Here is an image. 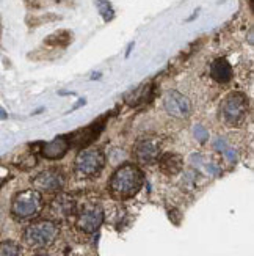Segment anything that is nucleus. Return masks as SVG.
Returning <instances> with one entry per match:
<instances>
[{
	"label": "nucleus",
	"mask_w": 254,
	"mask_h": 256,
	"mask_svg": "<svg viewBox=\"0 0 254 256\" xmlns=\"http://www.w3.org/2000/svg\"><path fill=\"white\" fill-rule=\"evenodd\" d=\"M42 209V196L35 188L19 192L11 203V212L19 220L36 217Z\"/></svg>",
	"instance_id": "nucleus-2"
},
{
	"label": "nucleus",
	"mask_w": 254,
	"mask_h": 256,
	"mask_svg": "<svg viewBox=\"0 0 254 256\" xmlns=\"http://www.w3.org/2000/svg\"><path fill=\"white\" fill-rule=\"evenodd\" d=\"M143 186V173L134 164H124L110 180V190L116 198H132Z\"/></svg>",
	"instance_id": "nucleus-1"
},
{
	"label": "nucleus",
	"mask_w": 254,
	"mask_h": 256,
	"mask_svg": "<svg viewBox=\"0 0 254 256\" xmlns=\"http://www.w3.org/2000/svg\"><path fill=\"white\" fill-rule=\"evenodd\" d=\"M104 222V210L99 206H91L83 209L79 218H77V226L83 232H94L101 228Z\"/></svg>",
	"instance_id": "nucleus-8"
},
{
	"label": "nucleus",
	"mask_w": 254,
	"mask_h": 256,
	"mask_svg": "<svg viewBox=\"0 0 254 256\" xmlns=\"http://www.w3.org/2000/svg\"><path fill=\"white\" fill-rule=\"evenodd\" d=\"M105 165V156L101 150H83L75 159V172L80 178H91L101 173Z\"/></svg>",
	"instance_id": "nucleus-4"
},
{
	"label": "nucleus",
	"mask_w": 254,
	"mask_h": 256,
	"mask_svg": "<svg viewBox=\"0 0 254 256\" xmlns=\"http://www.w3.org/2000/svg\"><path fill=\"white\" fill-rule=\"evenodd\" d=\"M222 112H223V120L226 124H240L242 120L245 118L248 112V101L242 93H233L229 94L225 102L222 104Z\"/></svg>",
	"instance_id": "nucleus-5"
},
{
	"label": "nucleus",
	"mask_w": 254,
	"mask_h": 256,
	"mask_svg": "<svg viewBox=\"0 0 254 256\" xmlns=\"http://www.w3.org/2000/svg\"><path fill=\"white\" fill-rule=\"evenodd\" d=\"M211 76L218 84H228L233 79V66L226 58H217L211 64Z\"/></svg>",
	"instance_id": "nucleus-11"
},
{
	"label": "nucleus",
	"mask_w": 254,
	"mask_h": 256,
	"mask_svg": "<svg viewBox=\"0 0 254 256\" xmlns=\"http://www.w3.org/2000/svg\"><path fill=\"white\" fill-rule=\"evenodd\" d=\"M193 134H195V138H196L198 142H200V143H206L207 138H209V132H207L206 128L201 126V124H196V126L193 128Z\"/></svg>",
	"instance_id": "nucleus-16"
},
{
	"label": "nucleus",
	"mask_w": 254,
	"mask_h": 256,
	"mask_svg": "<svg viewBox=\"0 0 254 256\" xmlns=\"http://www.w3.org/2000/svg\"><path fill=\"white\" fill-rule=\"evenodd\" d=\"M97 8H99V13L104 18V20H112L115 16V11L110 5V2H105V0H97Z\"/></svg>",
	"instance_id": "nucleus-15"
},
{
	"label": "nucleus",
	"mask_w": 254,
	"mask_h": 256,
	"mask_svg": "<svg viewBox=\"0 0 254 256\" xmlns=\"http://www.w3.org/2000/svg\"><path fill=\"white\" fill-rule=\"evenodd\" d=\"M58 236V226L50 220H42L31 224L25 232H24V240L33 248H46Z\"/></svg>",
	"instance_id": "nucleus-3"
},
{
	"label": "nucleus",
	"mask_w": 254,
	"mask_h": 256,
	"mask_svg": "<svg viewBox=\"0 0 254 256\" xmlns=\"http://www.w3.org/2000/svg\"><path fill=\"white\" fill-rule=\"evenodd\" d=\"M223 152H225V156H226V158H228L229 160H236V151H234V150H228V148H226Z\"/></svg>",
	"instance_id": "nucleus-18"
},
{
	"label": "nucleus",
	"mask_w": 254,
	"mask_h": 256,
	"mask_svg": "<svg viewBox=\"0 0 254 256\" xmlns=\"http://www.w3.org/2000/svg\"><path fill=\"white\" fill-rule=\"evenodd\" d=\"M160 148L156 142L152 140H143L138 143V146L135 150V158L141 164H154L159 159Z\"/></svg>",
	"instance_id": "nucleus-10"
},
{
	"label": "nucleus",
	"mask_w": 254,
	"mask_h": 256,
	"mask_svg": "<svg viewBox=\"0 0 254 256\" xmlns=\"http://www.w3.org/2000/svg\"><path fill=\"white\" fill-rule=\"evenodd\" d=\"M69 150V142L66 137H57L53 138L52 142L46 143L42 146V156L49 160H57V159H61L63 156L68 152Z\"/></svg>",
	"instance_id": "nucleus-9"
},
{
	"label": "nucleus",
	"mask_w": 254,
	"mask_h": 256,
	"mask_svg": "<svg viewBox=\"0 0 254 256\" xmlns=\"http://www.w3.org/2000/svg\"><path fill=\"white\" fill-rule=\"evenodd\" d=\"M0 256H20V248L16 242L5 240L0 244Z\"/></svg>",
	"instance_id": "nucleus-14"
},
{
	"label": "nucleus",
	"mask_w": 254,
	"mask_h": 256,
	"mask_svg": "<svg viewBox=\"0 0 254 256\" xmlns=\"http://www.w3.org/2000/svg\"><path fill=\"white\" fill-rule=\"evenodd\" d=\"M214 146H215V150L217 151H225L226 150V140L225 138H222V137H218L217 140H215V143H214Z\"/></svg>",
	"instance_id": "nucleus-17"
},
{
	"label": "nucleus",
	"mask_w": 254,
	"mask_h": 256,
	"mask_svg": "<svg viewBox=\"0 0 254 256\" xmlns=\"http://www.w3.org/2000/svg\"><path fill=\"white\" fill-rule=\"evenodd\" d=\"M71 41H72V33L68 30L55 32L46 38V44H49V46H60V48H66Z\"/></svg>",
	"instance_id": "nucleus-13"
},
{
	"label": "nucleus",
	"mask_w": 254,
	"mask_h": 256,
	"mask_svg": "<svg viewBox=\"0 0 254 256\" xmlns=\"http://www.w3.org/2000/svg\"><path fill=\"white\" fill-rule=\"evenodd\" d=\"M36 256H47V254H46V253H38Z\"/></svg>",
	"instance_id": "nucleus-21"
},
{
	"label": "nucleus",
	"mask_w": 254,
	"mask_h": 256,
	"mask_svg": "<svg viewBox=\"0 0 254 256\" xmlns=\"http://www.w3.org/2000/svg\"><path fill=\"white\" fill-rule=\"evenodd\" d=\"M0 186H2V180H0Z\"/></svg>",
	"instance_id": "nucleus-22"
},
{
	"label": "nucleus",
	"mask_w": 254,
	"mask_h": 256,
	"mask_svg": "<svg viewBox=\"0 0 254 256\" xmlns=\"http://www.w3.org/2000/svg\"><path fill=\"white\" fill-rule=\"evenodd\" d=\"M8 115H6V112H5V110L2 108V107H0V120H5Z\"/></svg>",
	"instance_id": "nucleus-19"
},
{
	"label": "nucleus",
	"mask_w": 254,
	"mask_h": 256,
	"mask_svg": "<svg viewBox=\"0 0 254 256\" xmlns=\"http://www.w3.org/2000/svg\"><path fill=\"white\" fill-rule=\"evenodd\" d=\"M64 186V176L58 170L41 172L33 180V187L38 192H57Z\"/></svg>",
	"instance_id": "nucleus-7"
},
{
	"label": "nucleus",
	"mask_w": 254,
	"mask_h": 256,
	"mask_svg": "<svg viewBox=\"0 0 254 256\" xmlns=\"http://www.w3.org/2000/svg\"><path fill=\"white\" fill-rule=\"evenodd\" d=\"M160 170L167 174H176L182 170V158L178 154H165L160 159Z\"/></svg>",
	"instance_id": "nucleus-12"
},
{
	"label": "nucleus",
	"mask_w": 254,
	"mask_h": 256,
	"mask_svg": "<svg viewBox=\"0 0 254 256\" xmlns=\"http://www.w3.org/2000/svg\"><path fill=\"white\" fill-rule=\"evenodd\" d=\"M132 48H134V42H130V44H129L127 52H126V57H129V55H130V50H132Z\"/></svg>",
	"instance_id": "nucleus-20"
},
{
	"label": "nucleus",
	"mask_w": 254,
	"mask_h": 256,
	"mask_svg": "<svg viewBox=\"0 0 254 256\" xmlns=\"http://www.w3.org/2000/svg\"><path fill=\"white\" fill-rule=\"evenodd\" d=\"M163 106H165V110H167L171 116H176V118L189 116L192 110L189 99L176 90H171L167 93V96L163 99Z\"/></svg>",
	"instance_id": "nucleus-6"
}]
</instances>
